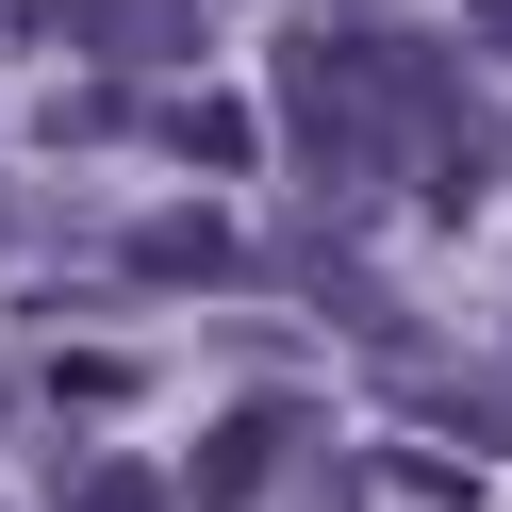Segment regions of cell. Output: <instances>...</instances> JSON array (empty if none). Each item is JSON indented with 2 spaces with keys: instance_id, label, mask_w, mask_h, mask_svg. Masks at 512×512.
I'll return each mask as SVG.
<instances>
[{
  "instance_id": "1",
  "label": "cell",
  "mask_w": 512,
  "mask_h": 512,
  "mask_svg": "<svg viewBox=\"0 0 512 512\" xmlns=\"http://www.w3.org/2000/svg\"><path fill=\"white\" fill-rule=\"evenodd\" d=\"M364 166H397L430 215L479 199V100H463V67H446L430 34H380V17H364V133H347V182Z\"/></svg>"
},
{
  "instance_id": "2",
  "label": "cell",
  "mask_w": 512,
  "mask_h": 512,
  "mask_svg": "<svg viewBox=\"0 0 512 512\" xmlns=\"http://www.w3.org/2000/svg\"><path fill=\"white\" fill-rule=\"evenodd\" d=\"M116 265H133V281H248L265 248H248L215 199H166V215H133V232H116Z\"/></svg>"
},
{
  "instance_id": "3",
  "label": "cell",
  "mask_w": 512,
  "mask_h": 512,
  "mask_svg": "<svg viewBox=\"0 0 512 512\" xmlns=\"http://www.w3.org/2000/svg\"><path fill=\"white\" fill-rule=\"evenodd\" d=\"M281 430H298V413H281V397H248L232 430H215L199 463H182V496H199V512H248V496H265V479H281Z\"/></svg>"
},
{
  "instance_id": "4",
  "label": "cell",
  "mask_w": 512,
  "mask_h": 512,
  "mask_svg": "<svg viewBox=\"0 0 512 512\" xmlns=\"http://www.w3.org/2000/svg\"><path fill=\"white\" fill-rule=\"evenodd\" d=\"M34 34H67V50H116V67H166V50H182V0H50Z\"/></svg>"
},
{
  "instance_id": "5",
  "label": "cell",
  "mask_w": 512,
  "mask_h": 512,
  "mask_svg": "<svg viewBox=\"0 0 512 512\" xmlns=\"http://www.w3.org/2000/svg\"><path fill=\"white\" fill-rule=\"evenodd\" d=\"M397 397L430 413V430H463V446H512V380H479V364H446V347H430V364H397Z\"/></svg>"
},
{
  "instance_id": "6",
  "label": "cell",
  "mask_w": 512,
  "mask_h": 512,
  "mask_svg": "<svg viewBox=\"0 0 512 512\" xmlns=\"http://www.w3.org/2000/svg\"><path fill=\"white\" fill-rule=\"evenodd\" d=\"M166 133H182V149H199V166H265V116H248V100H182V116H166Z\"/></svg>"
},
{
  "instance_id": "7",
  "label": "cell",
  "mask_w": 512,
  "mask_h": 512,
  "mask_svg": "<svg viewBox=\"0 0 512 512\" xmlns=\"http://www.w3.org/2000/svg\"><path fill=\"white\" fill-rule=\"evenodd\" d=\"M50 512H166V479H149V463H67Z\"/></svg>"
},
{
  "instance_id": "8",
  "label": "cell",
  "mask_w": 512,
  "mask_h": 512,
  "mask_svg": "<svg viewBox=\"0 0 512 512\" xmlns=\"http://www.w3.org/2000/svg\"><path fill=\"white\" fill-rule=\"evenodd\" d=\"M479 50H496V67H512V0H479Z\"/></svg>"
}]
</instances>
